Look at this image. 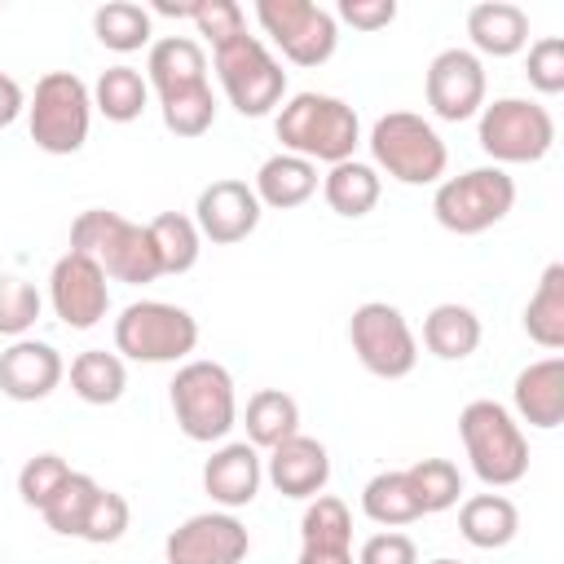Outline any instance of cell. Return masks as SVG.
<instances>
[{"label":"cell","mask_w":564,"mask_h":564,"mask_svg":"<svg viewBox=\"0 0 564 564\" xmlns=\"http://www.w3.org/2000/svg\"><path fill=\"white\" fill-rule=\"evenodd\" d=\"M273 132L282 141L286 154H300L308 163H344L352 159L357 141H361V119L344 97L330 93H295L278 106Z\"/></svg>","instance_id":"6da1fadb"},{"label":"cell","mask_w":564,"mask_h":564,"mask_svg":"<svg viewBox=\"0 0 564 564\" xmlns=\"http://www.w3.org/2000/svg\"><path fill=\"white\" fill-rule=\"evenodd\" d=\"M458 436L467 449V463L480 485L507 489L529 476V436L516 423V414L489 397H476L458 410Z\"/></svg>","instance_id":"7a4b0ae2"},{"label":"cell","mask_w":564,"mask_h":564,"mask_svg":"<svg viewBox=\"0 0 564 564\" xmlns=\"http://www.w3.org/2000/svg\"><path fill=\"white\" fill-rule=\"evenodd\" d=\"M70 251H84L101 264V273L110 282H128V286H145L154 278H163L159 269V256H154V242H150V229L119 216V212H106V207H88L75 216L70 225Z\"/></svg>","instance_id":"3957f363"},{"label":"cell","mask_w":564,"mask_h":564,"mask_svg":"<svg viewBox=\"0 0 564 564\" xmlns=\"http://www.w3.org/2000/svg\"><path fill=\"white\" fill-rule=\"evenodd\" d=\"M167 401H172L176 427L198 445L225 441L234 432V423H238L234 375L220 361H207V357H194V361L176 366V375L167 383Z\"/></svg>","instance_id":"277c9868"},{"label":"cell","mask_w":564,"mask_h":564,"mask_svg":"<svg viewBox=\"0 0 564 564\" xmlns=\"http://www.w3.org/2000/svg\"><path fill=\"white\" fill-rule=\"evenodd\" d=\"M366 145H370V159H375L370 167L388 172L401 185H436V181H445L449 150H445L441 132L414 110L379 115L370 137H366Z\"/></svg>","instance_id":"5b68a950"},{"label":"cell","mask_w":564,"mask_h":564,"mask_svg":"<svg viewBox=\"0 0 564 564\" xmlns=\"http://www.w3.org/2000/svg\"><path fill=\"white\" fill-rule=\"evenodd\" d=\"M511 207H516V181L507 176V167H494V163L445 176V181H436V194H432L436 225L458 238L502 225L511 216Z\"/></svg>","instance_id":"8992f818"},{"label":"cell","mask_w":564,"mask_h":564,"mask_svg":"<svg viewBox=\"0 0 564 564\" xmlns=\"http://www.w3.org/2000/svg\"><path fill=\"white\" fill-rule=\"evenodd\" d=\"M212 66L220 79V93L242 119H264L286 101V70L264 48L260 35H234L229 44L212 48Z\"/></svg>","instance_id":"52a82bcc"},{"label":"cell","mask_w":564,"mask_h":564,"mask_svg":"<svg viewBox=\"0 0 564 564\" xmlns=\"http://www.w3.org/2000/svg\"><path fill=\"white\" fill-rule=\"evenodd\" d=\"M194 348H198V322L181 304H167V300H132L115 317V352L123 361L167 366V361H185Z\"/></svg>","instance_id":"ba28073f"},{"label":"cell","mask_w":564,"mask_h":564,"mask_svg":"<svg viewBox=\"0 0 564 564\" xmlns=\"http://www.w3.org/2000/svg\"><path fill=\"white\" fill-rule=\"evenodd\" d=\"M31 141L44 154H79L93 128V93L75 70H48L26 101Z\"/></svg>","instance_id":"9c48e42d"},{"label":"cell","mask_w":564,"mask_h":564,"mask_svg":"<svg viewBox=\"0 0 564 564\" xmlns=\"http://www.w3.org/2000/svg\"><path fill=\"white\" fill-rule=\"evenodd\" d=\"M476 141L494 159V167L538 163L555 145V119L533 97H494V101L480 106Z\"/></svg>","instance_id":"30bf717a"},{"label":"cell","mask_w":564,"mask_h":564,"mask_svg":"<svg viewBox=\"0 0 564 564\" xmlns=\"http://www.w3.org/2000/svg\"><path fill=\"white\" fill-rule=\"evenodd\" d=\"M348 344L375 379H405L419 366V339L405 313L388 300H366L348 317Z\"/></svg>","instance_id":"8fae6325"},{"label":"cell","mask_w":564,"mask_h":564,"mask_svg":"<svg viewBox=\"0 0 564 564\" xmlns=\"http://www.w3.org/2000/svg\"><path fill=\"white\" fill-rule=\"evenodd\" d=\"M256 22L291 66H322L339 48L335 13L313 0H256Z\"/></svg>","instance_id":"7c38bea8"},{"label":"cell","mask_w":564,"mask_h":564,"mask_svg":"<svg viewBox=\"0 0 564 564\" xmlns=\"http://www.w3.org/2000/svg\"><path fill=\"white\" fill-rule=\"evenodd\" d=\"M48 304H53L62 326L93 330L110 313V278L101 273V264L93 256L66 251L48 269Z\"/></svg>","instance_id":"4fadbf2b"},{"label":"cell","mask_w":564,"mask_h":564,"mask_svg":"<svg viewBox=\"0 0 564 564\" xmlns=\"http://www.w3.org/2000/svg\"><path fill=\"white\" fill-rule=\"evenodd\" d=\"M485 62L471 53V48H441L432 62H427V75H423V93H427V106L436 119L445 123H463V119H476L480 106H485Z\"/></svg>","instance_id":"5bb4252c"},{"label":"cell","mask_w":564,"mask_h":564,"mask_svg":"<svg viewBox=\"0 0 564 564\" xmlns=\"http://www.w3.org/2000/svg\"><path fill=\"white\" fill-rule=\"evenodd\" d=\"M247 551L251 533L234 511H198L181 520L163 542L167 564H242Z\"/></svg>","instance_id":"9a60e30c"},{"label":"cell","mask_w":564,"mask_h":564,"mask_svg":"<svg viewBox=\"0 0 564 564\" xmlns=\"http://www.w3.org/2000/svg\"><path fill=\"white\" fill-rule=\"evenodd\" d=\"M260 216H264V207H260L256 189L247 181H234V176L203 185L198 198H194V225L216 247H234L247 234H256Z\"/></svg>","instance_id":"2e32d148"},{"label":"cell","mask_w":564,"mask_h":564,"mask_svg":"<svg viewBox=\"0 0 564 564\" xmlns=\"http://www.w3.org/2000/svg\"><path fill=\"white\" fill-rule=\"evenodd\" d=\"M264 480H269L282 498L308 502V498L326 494V485H330V449H326L317 436L295 432V436H286L282 445L269 449V458H264Z\"/></svg>","instance_id":"e0dca14e"},{"label":"cell","mask_w":564,"mask_h":564,"mask_svg":"<svg viewBox=\"0 0 564 564\" xmlns=\"http://www.w3.org/2000/svg\"><path fill=\"white\" fill-rule=\"evenodd\" d=\"M264 485V458L256 445L247 441H225L220 449H212V458L203 463V489L220 511H238L251 507L256 494Z\"/></svg>","instance_id":"ac0fdd59"},{"label":"cell","mask_w":564,"mask_h":564,"mask_svg":"<svg viewBox=\"0 0 564 564\" xmlns=\"http://www.w3.org/2000/svg\"><path fill=\"white\" fill-rule=\"evenodd\" d=\"M66 375V361L53 344L44 339H13L4 352H0V392L9 401H44Z\"/></svg>","instance_id":"d6986e66"},{"label":"cell","mask_w":564,"mask_h":564,"mask_svg":"<svg viewBox=\"0 0 564 564\" xmlns=\"http://www.w3.org/2000/svg\"><path fill=\"white\" fill-rule=\"evenodd\" d=\"M511 414L529 427H560L564 423V357L551 352L542 361H529L511 383Z\"/></svg>","instance_id":"ffe728a7"},{"label":"cell","mask_w":564,"mask_h":564,"mask_svg":"<svg viewBox=\"0 0 564 564\" xmlns=\"http://www.w3.org/2000/svg\"><path fill=\"white\" fill-rule=\"evenodd\" d=\"M145 84H150V93L159 101L181 97V93H194V88H207V53H203V44L189 40V35L150 40Z\"/></svg>","instance_id":"44dd1931"},{"label":"cell","mask_w":564,"mask_h":564,"mask_svg":"<svg viewBox=\"0 0 564 564\" xmlns=\"http://www.w3.org/2000/svg\"><path fill=\"white\" fill-rule=\"evenodd\" d=\"M467 40L476 57H516L529 44V13L511 0H480L467 9Z\"/></svg>","instance_id":"7402d4cb"},{"label":"cell","mask_w":564,"mask_h":564,"mask_svg":"<svg viewBox=\"0 0 564 564\" xmlns=\"http://www.w3.org/2000/svg\"><path fill=\"white\" fill-rule=\"evenodd\" d=\"M317 185H322V181H317V163H308V159H300V154H286V150L269 154V159L256 167V181H251L260 207H273V212L304 207V203L317 194Z\"/></svg>","instance_id":"603a6c76"},{"label":"cell","mask_w":564,"mask_h":564,"mask_svg":"<svg viewBox=\"0 0 564 564\" xmlns=\"http://www.w3.org/2000/svg\"><path fill=\"white\" fill-rule=\"evenodd\" d=\"M458 533L476 551H502L520 533V511L507 494H471L458 507Z\"/></svg>","instance_id":"cb8c5ba5"},{"label":"cell","mask_w":564,"mask_h":564,"mask_svg":"<svg viewBox=\"0 0 564 564\" xmlns=\"http://www.w3.org/2000/svg\"><path fill=\"white\" fill-rule=\"evenodd\" d=\"M379 194H383V176L361 159H344L322 176V198L344 220H361L366 212H375Z\"/></svg>","instance_id":"d4e9b609"},{"label":"cell","mask_w":564,"mask_h":564,"mask_svg":"<svg viewBox=\"0 0 564 564\" xmlns=\"http://www.w3.org/2000/svg\"><path fill=\"white\" fill-rule=\"evenodd\" d=\"M423 348L441 361H463L480 348V317L476 308L458 304V300H445L436 304L427 317H423Z\"/></svg>","instance_id":"484cf974"},{"label":"cell","mask_w":564,"mask_h":564,"mask_svg":"<svg viewBox=\"0 0 564 564\" xmlns=\"http://www.w3.org/2000/svg\"><path fill=\"white\" fill-rule=\"evenodd\" d=\"M242 427H247V445L256 449H273L282 445L286 436L300 432V401L282 388H260L247 397V410H242Z\"/></svg>","instance_id":"4316f807"},{"label":"cell","mask_w":564,"mask_h":564,"mask_svg":"<svg viewBox=\"0 0 564 564\" xmlns=\"http://www.w3.org/2000/svg\"><path fill=\"white\" fill-rule=\"evenodd\" d=\"M524 335L546 352L564 348V264L560 260H551L542 269L538 286L524 304Z\"/></svg>","instance_id":"83f0119b"},{"label":"cell","mask_w":564,"mask_h":564,"mask_svg":"<svg viewBox=\"0 0 564 564\" xmlns=\"http://www.w3.org/2000/svg\"><path fill=\"white\" fill-rule=\"evenodd\" d=\"M361 511H366V520H375L383 529H401V524L423 520V507L414 498V485H410L405 467L375 471L366 480V489H361Z\"/></svg>","instance_id":"f1b7e54d"},{"label":"cell","mask_w":564,"mask_h":564,"mask_svg":"<svg viewBox=\"0 0 564 564\" xmlns=\"http://www.w3.org/2000/svg\"><path fill=\"white\" fill-rule=\"evenodd\" d=\"M88 93H93V110L106 115L110 123H132V119H141V110L150 106V84H145V75H141L137 66H128V62L106 66Z\"/></svg>","instance_id":"f546056e"},{"label":"cell","mask_w":564,"mask_h":564,"mask_svg":"<svg viewBox=\"0 0 564 564\" xmlns=\"http://www.w3.org/2000/svg\"><path fill=\"white\" fill-rule=\"evenodd\" d=\"M128 388V366L119 352H106V348H84L75 361H70V392L88 405H115Z\"/></svg>","instance_id":"4dcf8cb0"},{"label":"cell","mask_w":564,"mask_h":564,"mask_svg":"<svg viewBox=\"0 0 564 564\" xmlns=\"http://www.w3.org/2000/svg\"><path fill=\"white\" fill-rule=\"evenodd\" d=\"M145 229H150V242H154V256H159V269L163 273H189L198 264L203 234H198L194 216H185V212H159Z\"/></svg>","instance_id":"1f68e13d"},{"label":"cell","mask_w":564,"mask_h":564,"mask_svg":"<svg viewBox=\"0 0 564 564\" xmlns=\"http://www.w3.org/2000/svg\"><path fill=\"white\" fill-rule=\"evenodd\" d=\"M93 35L110 48V53H137L150 44L154 35V18L145 4H132V0H110L93 13Z\"/></svg>","instance_id":"d6a6232c"},{"label":"cell","mask_w":564,"mask_h":564,"mask_svg":"<svg viewBox=\"0 0 564 564\" xmlns=\"http://www.w3.org/2000/svg\"><path fill=\"white\" fill-rule=\"evenodd\" d=\"M97 489H101V485H97L88 471H70V476L57 485V494L40 507L44 524H48L53 533H62V538H79V529H84V520H88V507H93Z\"/></svg>","instance_id":"836d02e7"},{"label":"cell","mask_w":564,"mask_h":564,"mask_svg":"<svg viewBox=\"0 0 564 564\" xmlns=\"http://www.w3.org/2000/svg\"><path fill=\"white\" fill-rule=\"evenodd\" d=\"M405 476L414 485V498H419L423 516L449 511L463 498V476H458V467L449 458H419V463L405 467Z\"/></svg>","instance_id":"e575fe53"},{"label":"cell","mask_w":564,"mask_h":564,"mask_svg":"<svg viewBox=\"0 0 564 564\" xmlns=\"http://www.w3.org/2000/svg\"><path fill=\"white\" fill-rule=\"evenodd\" d=\"M300 546H352V516L348 502L335 494L308 498L300 516Z\"/></svg>","instance_id":"d590c367"},{"label":"cell","mask_w":564,"mask_h":564,"mask_svg":"<svg viewBox=\"0 0 564 564\" xmlns=\"http://www.w3.org/2000/svg\"><path fill=\"white\" fill-rule=\"evenodd\" d=\"M159 115H163V128H167L172 137L194 141V137H203V132L216 123V93H212V84H207V88L167 97V101H159Z\"/></svg>","instance_id":"8d00e7d4"},{"label":"cell","mask_w":564,"mask_h":564,"mask_svg":"<svg viewBox=\"0 0 564 564\" xmlns=\"http://www.w3.org/2000/svg\"><path fill=\"white\" fill-rule=\"evenodd\" d=\"M40 308H44V300H40L35 282H26L22 273L0 278V335L4 339H22L40 322Z\"/></svg>","instance_id":"74e56055"},{"label":"cell","mask_w":564,"mask_h":564,"mask_svg":"<svg viewBox=\"0 0 564 564\" xmlns=\"http://www.w3.org/2000/svg\"><path fill=\"white\" fill-rule=\"evenodd\" d=\"M128 524H132V507H128V498L115 494V489H97V498H93V507H88V520H84L79 538L93 542V546H110V542H119V538L128 533Z\"/></svg>","instance_id":"f35d334b"},{"label":"cell","mask_w":564,"mask_h":564,"mask_svg":"<svg viewBox=\"0 0 564 564\" xmlns=\"http://www.w3.org/2000/svg\"><path fill=\"white\" fill-rule=\"evenodd\" d=\"M70 476V463L62 458V454H35V458H26L22 463V471H18V494H22V502L26 507H44L53 494H57V485Z\"/></svg>","instance_id":"ab89813d"},{"label":"cell","mask_w":564,"mask_h":564,"mask_svg":"<svg viewBox=\"0 0 564 564\" xmlns=\"http://www.w3.org/2000/svg\"><path fill=\"white\" fill-rule=\"evenodd\" d=\"M524 75H529V88L542 93V97L564 93V40L560 35L533 40L529 57H524Z\"/></svg>","instance_id":"60d3db41"},{"label":"cell","mask_w":564,"mask_h":564,"mask_svg":"<svg viewBox=\"0 0 564 564\" xmlns=\"http://www.w3.org/2000/svg\"><path fill=\"white\" fill-rule=\"evenodd\" d=\"M189 22H194V31H198L212 48H220V44H229L234 35L247 31L242 4H234V0H198V9H194Z\"/></svg>","instance_id":"b9f144b4"},{"label":"cell","mask_w":564,"mask_h":564,"mask_svg":"<svg viewBox=\"0 0 564 564\" xmlns=\"http://www.w3.org/2000/svg\"><path fill=\"white\" fill-rule=\"evenodd\" d=\"M357 564H419V546H414L410 533L383 529V533H375V538L361 542Z\"/></svg>","instance_id":"7bdbcfd3"},{"label":"cell","mask_w":564,"mask_h":564,"mask_svg":"<svg viewBox=\"0 0 564 564\" xmlns=\"http://www.w3.org/2000/svg\"><path fill=\"white\" fill-rule=\"evenodd\" d=\"M335 22H348L352 31H383L397 22V0H339Z\"/></svg>","instance_id":"ee69618b"},{"label":"cell","mask_w":564,"mask_h":564,"mask_svg":"<svg viewBox=\"0 0 564 564\" xmlns=\"http://www.w3.org/2000/svg\"><path fill=\"white\" fill-rule=\"evenodd\" d=\"M18 115H26V93H22V84L13 75L0 70V128H9Z\"/></svg>","instance_id":"f6af8a7d"},{"label":"cell","mask_w":564,"mask_h":564,"mask_svg":"<svg viewBox=\"0 0 564 564\" xmlns=\"http://www.w3.org/2000/svg\"><path fill=\"white\" fill-rule=\"evenodd\" d=\"M295 564H357L352 546H300Z\"/></svg>","instance_id":"bcb514c9"},{"label":"cell","mask_w":564,"mask_h":564,"mask_svg":"<svg viewBox=\"0 0 564 564\" xmlns=\"http://www.w3.org/2000/svg\"><path fill=\"white\" fill-rule=\"evenodd\" d=\"M432 564H458V560H432Z\"/></svg>","instance_id":"7dc6e473"},{"label":"cell","mask_w":564,"mask_h":564,"mask_svg":"<svg viewBox=\"0 0 564 564\" xmlns=\"http://www.w3.org/2000/svg\"><path fill=\"white\" fill-rule=\"evenodd\" d=\"M0 564H4V560H0Z\"/></svg>","instance_id":"c3c4849f"}]
</instances>
